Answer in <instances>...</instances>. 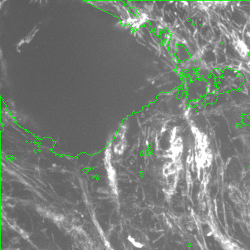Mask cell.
<instances>
[{
    "mask_svg": "<svg viewBox=\"0 0 250 250\" xmlns=\"http://www.w3.org/2000/svg\"><path fill=\"white\" fill-rule=\"evenodd\" d=\"M125 147H126L125 140V141H122V142H116V145H114V153L118 155L123 154Z\"/></svg>",
    "mask_w": 250,
    "mask_h": 250,
    "instance_id": "obj_1",
    "label": "cell"
},
{
    "mask_svg": "<svg viewBox=\"0 0 250 250\" xmlns=\"http://www.w3.org/2000/svg\"><path fill=\"white\" fill-rule=\"evenodd\" d=\"M187 248L188 249V250H192V249H193L194 245L193 244H192V242H188L187 244Z\"/></svg>",
    "mask_w": 250,
    "mask_h": 250,
    "instance_id": "obj_2",
    "label": "cell"
}]
</instances>
